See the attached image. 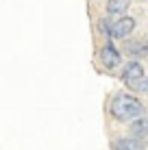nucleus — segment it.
<instances>
[{
	"mask_svg": "<svg viewBox=\"0 0 148 150\" xmlns=\"http://www.w3.org/2000/svg\"><path fill=\"white\" fill-rule=\"evenodd\" d=\"M109 111L118 122H133V120H137V117H142V115L148 113L146 107L142 105L135 96L124 94V91H118V94L111 98Z\"/></svg>",
	"mask_w": 148,
	"mask_h": 150,
	"instance_id": "nucleus-1",
	"label": "nucleus"
},
{
	"mask_svg": "<svg viewBox=\"0 0 148 150\" xmlns=\"http://www.w3.org/2000/svg\"><path fill=\"white\" fill-rule=\"evenodd\" d=\"M100 63L105 65V70H113L122 63V54L115 50L111 39H105V46L100 48Z\"/></svg>",
	"mask_w": 148,
	"mask_h": 150,
	"instance_id": "nucleus-2",
	"label": "nucleus"
},
{
	"mask_svg": "<svg viewBox=\"0 0 148 150\" xmlns=\"http://www.w3.org/2000/svg\"><path fill=\"white\" fill-rule=\"evenodd\" d=\"M137 26V22L133 18H129V15H122V18H118L113 22V37H118V39H126L131 33L135 30Z\"/></svg>",
	"mask_w": 148,
	"mask_h": 150,
	"instance_id": "nucleus-3",
	"label": "nucleus"
},
{
	"mask_svg": "<svg viewBox=\"0 0 148 150\" xmlns=\"http://www.w3.org/2000/svg\"><path fill=\"white\" fill-rule=\"evenodd\" d=\"M124 52L135 59H148V39H126Z\"/></svg>",
	"mask_w": 148,
	"mask_h": 150,
	"instance_id": "nucleus-4",
	"label": "nucleus"
},
{
	"mask_svg": "<svg viewBox=\"0 0 148 150\" xmlns=\"http://www.w3.org/2000/svg\"><path fill=\"white\" fill-rule=\"evenodd\" d=\"M140 76H144V68H142L140 61L131 59V61H126V63L122 65L120 79L124 81V83H129V81H133V79H140Z\"/></svg>",
	"mask_w": 148,
	"mask_h": 150,
	"instance_id": "nucleus-5",
	"label": "nucleus"
},
{
	"mask_svg": "<svg viewBox=\"0 0 148 150\" xmlns=\"http://www.w3.org/2000/svg\"><path fill=\"white\" fill-rule=\"evenodd\" d=\"M113 150H144V139H137V137H122V139H113L111 144Z\"/></svg>",
	"mask_w": 148,
	"mask_h": 150,
	"instance_id": "nucleus-6",
	"label": "nucleus"
},
{
	"mask_svg": "<svg viewBox=\"0 0 148 150\" xmlns=\"http://www.w3.org/2000/svg\"><path fill=\"white\" fill-rule=\"evenodd\" d=\"M131 137L137 139H146L148 137V117H137V120L131 122Z\"/></svg>",
	"mask_w": 148,
	"mask_h": 150,
	"instance_id": "nucleus-7",
	"label": "nucleus"
},
{
	"mask_svg": "<svg viewBox=\"0 0 148 150\" xmlns=\"http://www.w3.org/2000/svg\"><path fill=\"white\" fill-rule=\"evenodd\" d=\"M129 7H131V0H107V13H109V15H118V18H122Z\"/></svg>",
	"mask_w": 148,
	"mask_h": 150,
	"instance_id": "nucleus-8",
	"label": "nucleus"
},
{
	"mask_svg": "<svg viewBox=\"0 0 148 150\" xmlns=\"http://www.w3.org/2000/svg\"><path fill=\"white\" fill-rule=\"evenodd\" d=\"M126 87H129L131 91H135V94H148V76H140V79H133L129 83H124Z\"/></svg>",
	"mask_w": 148,
	"mask_h": 150,
	"instance_id": "nucleus-9",
	"label": "nucleus"
},
{
	"mask_svg": "<svg viewBox=\"0 0 148 150\" xmlns=\"http://www.w3.org/2000/svg\"><path fill=\"white\" fill-rule=\"evenodd\" d=\"M98 30L105 35V39H111L113 37V22L109 18H100L98 20Z\"/></svg>",
	"mask_w": 148,
	"mask_h": 150,
	"instance_id": "nucleus-10",
	"label": "nucleus"
}]
</instances>
